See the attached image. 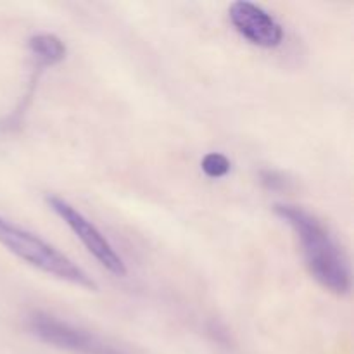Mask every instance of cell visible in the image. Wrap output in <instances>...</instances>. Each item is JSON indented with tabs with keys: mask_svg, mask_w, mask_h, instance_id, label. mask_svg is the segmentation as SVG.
<instances>
[{
	"mask_svg": "<svg viewBox=\"0 0 354 354\" xmlns=\"http://www.w3.org/2000/svg\"><path fill=\"white\" fill-rule=\"evenodd\" d=\"M273 211L296 234L311 277L337 296L348 294L351 289V270L341 245L327 227L315 214L292 204H275Z\"/></svg>",
	"mask_w": 354,
	"mask_h": 354,
	"instance_id": "cell-1",
	"label": "cell"
},
{
	"mask_svg": "<svg viewBox=\"0 0 354 354\" xmlns=\"http://www.w3.org/2000/svg\"><path fill=\"white\" fill-rule=\"evenodd\" d=\"M0 244L19 259L26 261L28 265L47 275L64 280L73 286L83 287L86 290H97V283L93 282L92 277L85 270L80 268L73 259H69L38 235L17 227L2 216H0Z\"/></svg>",
	"mask_w": 354,
	"mask_h": 354,
	"instance_id": "cell-2",
	"label": "cell"
},
{
	"mask_svg": "<svg viewBox=\"0 0 354 354\" xmlns=\"http://www.w3.org/2000/svg\"><path fill=\"white\" fill-rule=\"evenodd\" d=\"M48 207L71 228L73 234L82 241V244L85 245L86 251L107 270L113 275L116 277H127L128 270L124 265L123 258L116 252V249L111 245V242L107 241L106 235H102V232L85 216V214L80 213L73 204H69L68 201H64L59 196H47L45 197Z\"/></svg>",
	"mask_w": 354,
	"mask_h": 354,
	"instance_id": "cell-3",
	"label": "cell"
},
{
	"mask_svg": "<svg viewBox=\"0 0 354 354\" xmlns=\"http://www.w3.org/2000/svg\"><path fill=\"white\" fill-rule=\"evenodd\" d=\"M28 328L45 344L55 346L76 354H123L113 346L106 344L90 332L62 322L44 311H35L28 318Z\"/></svg>",
	"mask_w": 354,
	"mask_h": 354,
	"instance_id": "cell-4",
	"label": "cell"
},
{
	"mask_svg": "<svg viewBox=\"0 0 354 354\" xmlns=\"http://www.w3.org/2000/svg\"><path fill=\"white\" fill-rule=\"evenodd\" d=\"M228 17L237 33L256 47L275 48L283 41L282 24L258 3L237 0L228 7Z\"/></svg>",
	"mask_w": 354,
	"mask_h": 354,
	"instance_id": "cell-5",
	"label": "cell"
},
{
	"mask_svg": "<svg viewBox=\"0 0 354 354\" xmlns=\"http://www.w3.org/2000/svg\"><path fill=\"white\" fill-rule=\"evenodd\" d=\"M28 48L35 61V69L44 71L45 68L59 64L66 57V45L57 35L38 33L28 40Z\"/></svg>",
	"mask_w": 354,
	"mask_h": 354,
	"instance_id": "cell-6",
	"label": "cell"
},
{
	"mask_svg": "<svg viewBox=\"0 0 354 354\" xmlns=\"http://www.w3.org/2000/svg\"><path fill=\"white\" fill-rule=\"evenodd\" d=\"M232 162L220 152H207L201 161V169L207 178H223L230 173Z\"/></svg>",
	"mask_w": 354,
	"mask_h": 354,
	"instance_id": "cell-7",
	"label": "cell"
},
{
	"mask_svg": "<svg viewBox=\"0 0 354 354\" xmlns=\"http://www.w3.org/2000/svg\"><path fill=\"white\" fill-rule=\"evenodd\" d=\"M259 180L270 190H283L287 187V178L277 169H263L259 173Z\"/></svg>",
	"mask_w": 354,
	"mask_h": 354,
	"instance_id": "cell-8",
	"label": "cell"
}]
</instances>
